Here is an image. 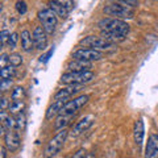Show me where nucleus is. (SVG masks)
I'll use <instances>...</instances> for the list:
<instances>
[{
    "label": "nucleus",
    "instance_id": "15",
    "mask_svg": "<svg viewBox=\"0 0 158 158\" xmlns=\"http://www.w3.org/2000/svg\"><path fill=\"white\" fill-rule=\"evenodd\" d=\"M91 67L92 63L90 61H83V59H75V58H73L66 65L67 71H85V70H90Z\"/></svg>",
    "mask_w": 158,
    "mask_h": 158
},
{
    "label": "nucleus",
    "instance_id": "31",
    "mask_svg": "<svg viewBox=\"0 0 158 158\" xmlns=\"http://www.w3.org/2000/svg\"><path fill=\"white\" fill-rule=\"evenodd\" d=\"M9 33L7 29H3L2 31V34H0V40H2V48H4L7 45V42H8V38H9Z\"/></svg>",
    "mask_w": 158,
    "mask_h": 158
},
{
    "label": "nucleus",
    "instance_id": "20",
    "mask_svg": "<svg viewBox=\"0 0 158 158\" xmlns=\"http://www.w3.org/2000/svg\"><path fill=\"white\" fill-rule=\"evenodd\" d=\"M100 36H102L103 38L108 40V41L116 44V42L124 41L125 37H127V34L120 33V32H113V31H102V32H100Z\"/></svg>",
    "mask_w": 158,
    "mask_h": 158
},
{
    "label": "nucleus",
    "instance_id": "35",
    "mask_svg": "<svg viewBox=\"0 0 158 158\" xmlns=\"http://www.w3.org/2000/svg\"><path fill=\"white\" fill-rule=\"evenodd\" d=\"M9 104H11V103H8V100L6 98H2V110H7V108H9Z\"/></svg>",
    "mask_w": 158,
    "mask_h": 158
},
{
    "label": "nucleus",
    "instance_id": "8",
    "mask_svg": "<svg viewBox=\"0 0 158 158\" xmlns=\"http://www.w3.org/2000/svg\"><path fill=\"white\" fill-rule=\"evenodd\" d=\"M88 100H90V95H87V94L79 95L77 98L71 99V100H67L66 104L63 106L61 113H77L83 106L87 104Z\"/></svg>",
    "mask_w": 158,
    "mask_h": 158
},
{
    "label": "nucleus",
    "instance_id": "29",
    "mask_svg": "<svg viewBox=\"0 0 158 158\" xmlns=\"http://www.w3.org/2000/svg\"><path fill=\"white\" fill-rule=\"evenodd\" d=\"M57 3H59L61 6H63L69 12H71L74 7H75V4H74V0H56Z\"/></svg>",
    "mask_w": 158,
    "mask_h": 158
},
{
    "label": "nucleus",
    "instance_id": "33",
    "mask_svg": "<svg viewBox=\"0 0 158 158\" xmlns=\"http://www.w3.org/2000/svg\"><path fill=\"white\" fill-rule=\"evenodd\" d=\"M118 2L123 3V4H125V6H129L132 8L138 7V0H118Z\"/></svg>",
    "mask_w": 158,
    "mask_h": 158
},
{
    "label": "nucleus",
    "instance_id": "24",
    "mask_svg": "<svg viewBox=\"0 0 158 158\" xmlns=\"http://www.w3.org/2000/svg\"><path fill=\"white\" fill-rule=\"evenodd\" d=\"M15 117H16V127H15V129L17 132H23L25 129V125H27L25 115H24V112H20L19 115H16Z\"/></svg>",
    "mask_w": 158,
    "mask_h": 158
},
{
    "label": "nucleus",
    "instance_id": "23",
    "mask_svg": "<svg viewBox=\"0 0 158 158\" xmlns=\"http://www.w3.org/2000/svg\"><path fill=\"white\" fill-rule=\"evenodd\" d=\"M15 73H16V69L9 63V65L2 67V70H0V77H2V79H12L15 77Z\"/></svg>",
    "mask_w": 158,
    "mask_h": 158
},
{
    "label": "nucleus",
    "instance_id": "30",
    "mask_svg": "<svg viewBox=\"0 0 158 158\" xmlns=\"http://www.w3.org/2000/svg\"><path fill=\"white\" fill-rule=\"evenodd\" d=\"M11 87H12V79H2V85H0L2 92H7L8 90H11Z\"/></svg>",
    "mask_w": 158,
    "mask_h": 158
},
{
    "label": "nucleus",
    "instance_id": "11",
    "mask_svg": "<svg viewBox=\"0 0 158 158\" xmlns=\"http://www.w3.org/2000/svg\"><path fill=\"white\" fill-rule=\"evenodd\" d=\"M33 36V42L34 48L37 50H45L48 46V33L45 32V29L42 27H36L32 33Z\"/></svg>",
    "mask_w": 158,
    "mask_h": 158
},
{
    "label": "nucleus",
    "instance_id": "10",
    "mask_svg": "<svg viewBox=\"0 0 158 158\" xmlns=\"http://www.w3.org/2000/svg\"><path fill=\"white\" fill-rule=\"evenodd\" d=\"M94 121H95V117H94L92 115H87L85 117H82L81 120L77 121V124L73 127V129L70 132V136L77 137L79 135H82L83 132H86L88 128L94 124Z\"/></svg>",
    "mask_w": 158,
    "mask_h": 158
},
{
    "label": "nucleus",
    "instance_id": "1",
    "mask_svg": "<svg viewBox=\"0 0 158 158\" xmlns=\"http://www.w3.org/2000/svg\"><path fill=\"white\" fill-rule=\"evenodd\" d=\"M95 74L91 70H85V71H67L62 74L59 82L62 85H85V83L91 82Z\"/></svg>",
    "mask_w": 158,
    "mask_h": 158
},
{
    "label": "nucleus",
    "instance_id": "9",
    "mask_svg": "<svg viewBox=\"0 0 158 158\" xmlns=\"http://www.w3.org/2000/svg\"><path fill=\"white\" fill-rule=\"evenodd\" d=\"M20 132H17L16 129H12V131H7L3 136V141H4V145L7 146L8 152H16L20 145H21V138H20Z\"/></svg>",
    "mask_w": 158,
    "mask_h": 158
},
{
    "label": "nucleus",
    "instance_id": "14",
    "mask_svg": "<svg viewBox=\"0 0 158 158\" xmlns=\"http://www.w3.org/2000/svg\"><path fill=\"white\" fill-rule=\"evenodd\" d=\"M81 90V85H66V87L59 88L54 95V100H58V99H70L74 94L79 92Z\"/></svg>",
    "mask_w": 158,
    "mask_h": 158
},
{
    "label": "nucleus",
    "instance_id": "18",
    "mask_svg": "<svg viewBox=\"0 0 158 158\" xmlns=\"http://www.w3.org/2000/svg\"><path fill=\"white\" fill-rule=\"evenodd\" d=\"M74 115H75V113H59L57 116L56 124H54V129L56 131L65 129V128L70 124V121L74 118Z\"/></svg>",
    "mask_w": 158,
    "mask_h": 158
},
{
    "label": "nucleus",
    "instance_id": "13",
    "mask_svg": "<svg viewBox=\"0 0 158 158\" xmlns=\"http://www.w3.org/2000/svg\"><path fill=\"white\" fill-rule=\"evenodd\" d=\"M67 99H58V100H54L50 106L48 107V110L45 112V118L46 120H53L54 117H57L59 113H61L63 106L66 104Z\"/></svg>",
    "mask_w": 158,
    "mask_h": 158
},
{
    "label": "nucleus",
    "instance_id": "36",
    "mask_svg": "<svg viewBox=\"0 0 158 158\" xmlns=\"http://www.w3.org/2000/svg\"><path fill=\"white\" fill-rule=\"evenodd\" d=\"M7 152H8L7 146L3 145L2 148H0V157H2V158H6V157H7Z\"/></svg>",
    "mask_w": 158,
    "mask_h": 158
},
{
    "label": "nucleus",
    "instance_id": "21",
    "mask_svg": "<svg viewBox=\"0 0 158 158\" xmlns=\"http://www.w3.org/2000/svg\"><path fill=\"white\" fill-rule=\"evenodd\" d=\"M49 6H50V8L53 9L54 12H56V15L58 17H61V19H67V16H69V12L67 9L63 7V6H61L59 3H57L56 0H50V3H49Z\"/></svg>",
    "mask_w": 158,
    "mask_h": 158
},
{
    "label": "nucleus",
    "instance_id": "3",
    "mask_svg": "<svg viewBox=\"0 0 158 158\" xmlns=\"http://www.w3.org/2000/svg\"><path fill=\"white\" fill-rule=\"evenodd\" d=\"M98 27L100 28V31H113V32H120L124 34H128L131 31L129 24L124 21L123 19H117V17L102 19L98 23Z\"/></svg>",
    "mask_w": 158,
    "mask_h": 158
},
{
    "label": "nucleus",
    "instance_id": "28",
    "mask_svg": "<svg viewBox=\"0 0 158 158\" xmlns=\"http://www.w3.org/2000/svg\"><path fill=\"white\" fill-rule=\"evenodd\" d=\"M16 11L19 15H25L27 11H28V6H27V3L24 2V0H19V2H16Z\"/></svg>",
    "mask_w": 158,
    "mask_h": 158
},
{
    "label": "nucleus",
    "instance_id": "25",
    "mask_svg": "<svg viewBox=\"0 0 158 158\" xmlns=\"http://www.w3.org/2000/svg\"><path fill=\"white\" fill-rule=\"evenodd\" d=\"M25 98V88L21 87V86H17L15 87L12 92H11V99L12 100H20V99H24Z\"/></svg>",
    "mask_w": 158,
    "mask_h": 158
},
{
    "label": "nucleus",
    "instance_id": "7",
    "mask_svg": "<svg viewBox=\"0 0 158 158\" xmlns=\"http://www.w3.org/2000/svg\"><path fill=\"white\" fill-rule=\"evenodd\" d=\"M104 57L103 50H98V49L92 48H79L73 53V58L75 59H83V61H100Z\"/></svg>",
    "mask_w": 158,
    "mask_h": 158
},
{
    "label": "nucleus",
    "instance_id": "6",
    "mask_svg": "<svg viewBox=\"0 0 158 158\" xmlns=\"http://www.w3.org/2000/svg\"><path fill=\"white\" fill-rule=\"evenodd\" d=\"M79 46L82 48H92V49H98V50H107V49H111L113 48L115 44L108 41V40L100 37H96V36H87L85 38H82L78 44Z\"/></svg>",
    "mask_w": 158,
    "mask_h": 158
},
{
    "label": "nucleus",
    "instance_id": "12",
    "mask_svg": "<svg viewBox=\"0 0 158 158\" xmlns=\"http://www.w3.org/2000/svg\"><path fill=\"white\" fill-rule=\"evenodd\" d=\"M145 157L148 158H157L158 157V135L150 133L148 137L146 148H145Z\"/></svg>",
    "mask_w": 158,
    "mask_h": 158
},
{
    "label": "nucleus",
    "instance_id": "27",
    "mask_svg": "<svg viewBox=\"0 0 158 158\" xmlns=\"http://www.w3.org/2000/svg\"><path fill=\"white\" fill-rule=\"evenodd\" d=\"M20 41V34L16 33V32H13L9 34V38H8V42H7V45L11 48V49H15L17 45V42Z\"/></svg>",
    "mask_w": 158,
    "mask_h": 158
},
{
    "label": "nucleus",
    "instance_id": "32",
    "mask_svg": "<svg viewBox=\"0 0 158 158\" xmlns=\"http://www.w3.org/2000/svg\"><path fill=\"white\" fill-rule=\"evenodd\" d=\"M9 65V56L7 53H3L2 54V57H0V66L4 67V66H7Z\"/></svg>",
    "mask_w": 158,
    "mask_h": 158
},
{
    "label": "nucleus",
    "instance_id": "26",
    "mask_svg": "<svg viewBox=\"0 0 158 158\" xmlns=\"http://www.w3.org/2000/svg\"><path fill=\"white\" fill-rule=\"evenodd\" d=\"M9 63H11L12 66H15V67L21 66L23 65V57H21V54H19V53L9 54Z\"/></svg>",
    "mask_w": 158,
    "mask_h": 158
},
{
    "label": "nucleus",
    "instance_id": "2",
    "mask_svg": "<svg viewBox=\"0 0 158 158\" xmlns=\"http://www.w3.org/2000/svg\"><path fill=\"white\" fill-rule=\"evenodd\" d=\"M70 136V133L66 129H61L57 132V135L54 136L50 141L48 142V145L45 148V152H44V156L45 157H56L59 152L62 150L63 145L67 140V137Z\"/></svg>",
    "mask_w": 158,
    "mask_h": 158
},
{
    "label": "nucleus",
    "instance_id": "34",
    "mask_svg": "<svg viewBox=\"0 0 158 158\" xmlns=\"http://www.w3.org/2000/svg\"><path fill=\"white\" fill-rule=\"evenodd\" d=\"M73 158H79V157H87V152L86 149H79L77 153H74V154L71 156Z\"/></svg>",
    "mask_w": 158,
    "mask_h": 158
},
{
    "label": "nucleus",
    "instance_id": "4",
    "mask_svg": "<svg viewBox=\"0 0 158 158\" xmlns=\"http://www.w3.org/2000/svg\"><path fill=\"white\" fill-rule=\"evenodd\" d=\"M103 12H104L107 16H113L117 19H123V20H131L135 17V9L129 6H125V4H108L103 8Z\"/></svg>",
    "mask_w": 158,
    "mask_h": 158
},
{
    "label": "nucleus",
    "instance_id": "5",
    "mask_svg": "<svg viewBox=\"0 0 158 158\" xmlns=\"http://www.w3.org/2000/svg\"><path fill=\"white\" fill-rule=\"evenodd\" d=\"M37 17L40 20V23L42 24V28L45 29V32L48 34H53L57 28V24H58V16L56 15V12H54L50 7L44 8L38 12Z\"/></svg>",
    "mask_w": 158,
    "mask_h": 158
},
{
    "label": "nucleus",
    "instance_id": "22",
    "mask_svg": "<svg viewBox=\"0 0 158 158\" xmlns=\"http://www.w3.org/2000/svg\"><path fill=\"white\" fill-rule=\"evenodd\" d=\"M24 108H25V102H24V99H20V100H12L8 110H9V113L16 116L20 112L24 111Z\"/></svg>",
    "mask_w": 158,
    "mask_h": 158
},
{
    "label": "nucleus",
    "instance_id": "19",
    "mask_svg": "<svg viewBox=\"0 0 158 158\" xmlns=\"http://www.w3.org/2000/svg\"><path fill=\"white\" fill-rule=\"evenodd\" d=\"M0 117H2V124L7 131H12L16 127V117L12 116V113H8L7 110L0 111Z\"/></svg>",
    "mask_w": 158,
    "mask_h": 158
},
{
    "label": "nucleus",
    "instance_id": "16",
    "mask_svg": "<svg viewBox=\"0 0 158 158\" xmlns=\"http://www.w3.org/2000/svg\"><path fill=\"white\" fill-rule=\"evenodd\" d=\"M20 42H21V49L23 52L25 53H31L34 49V42H33V36L32 33L24 29V31L20 33Z\"/></svg>",
    "mask_w": 158,
    "mask_h": 158
},
{
    "label": "nucleus",
    "instance_id": "17",
    "mask_svg": "<svg viewBox=\"0 0 158 158\" xmlns=\"http://www.w3.org/2000/svg\"><path fill=\"white\" fill-rule=\"evenodd\" d=\"M144 136H145V127L142 118H138L135 123V128H133V138H135L136 145L141 146L144 142Z\"/></svg>",
    "mask_w": 158,
    "mask_h": 158
}]
</instances>
